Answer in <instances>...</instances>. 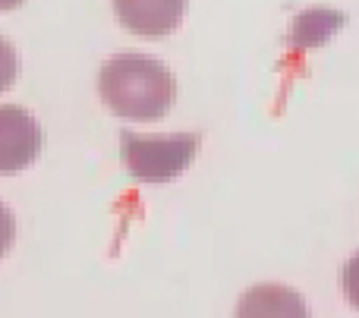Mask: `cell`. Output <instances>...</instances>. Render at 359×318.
Here are the masks:
<instances>
[{
    "instance_id": "52a82bcc",
    "label": "cell",
    "mask_w": 359,
    "mask_h": 318,
    "mask_svg": "<svg viewBox=\"0 0 359 318\" xmlns=\"http://www.w3.org/2000/svg\"><path fill=\"white\" fill-rule=\"evenodd\" d=\"M16 76H19V54L6 38H0V92H6L16 82Z\"/></svg>"
},
{
    "instance_id": "3957f363",
    "label": "cell",
    "mask_w": 359,
    "mask_h": 318,
    "mask_svg": "<svg viewBox=\"0 0 359 318\" xmlns=\"http://www.w3.org/2000/svg\"><path fill=\"white\" fill-rule=\"evenodd\" d=\"M44 132L19 104H0V174H19L38 158Z\"/></svg>"
},
{
    "instance_id": "9c48e42d",
    "label": "cell",
    "mask_w": 359,
    "mask_h": 318,
    "mask_svg": "<svg viewBox=\"0 0 359 318\" xmlns=\"http://www.w3.org/2000/svg\"><path fill=\"white\" fill-rule=\"evenodd\" d=\"M13 240H16V218H13V212L0 202V258L6 256V249L13 246Z\"/></svg>"
},
{
    "instance_id": "5b68a950",
    "label": "cell",
    "mask_w": 359,
    "mask_h": 318,
    "mask_svg": "<svg viewBox=\"0 0 359 318\" xmlns=\"http://www.w3.org/2000/svg\"><path fill=\"white\" fill-rule=\"evenodd\" d=\"M236 318H309V306L293 287L255 284L236 303Z\"/></svg>"
},
{
    "instance_id": "277c9868",
    "label": "cell",
    "mask_w": 359,
    "mask_h": 318,
    "mask_svg": "<svg viewBox=\"0 0 359 318\" xmlns=\"http://www.w3.org/2000/svg\"><path fill=\"white\" fill-rule=\"evenodd\" d=\"M117 19L139 38L170 35L186 16V0H114Z\"/></svg>"
},
{
    "instance_id": "30bf717a",
    "label": "cell",
    "mask_w": 359,
    "mask_h": 318,
    "mask_svg": "<svg viewBox=\"0 0 359 318\" xmlns=\"http://www.w3.org/2000/svg\"><path fill=\"white\" fill-rule=\"evenodd\" d=\"M19 4H22V0H0V13H6V10H16Z\"/></svg>"
},
{
    "instance_id": "ba28073f",
    "label": "cell",
    "mask_w": 359,
    "mask_h": 318,
    "mask_svg": "<svg viewBox=\"0 0 359 318\" xmlns=\"http://www.w3.org/2000/svg\"><path fill=\"white\" fill-rule=\"evenodd\" d=\"M341 287H344V296L350 300V306L359 309V252L344 262V268H341Z\"/></svg>"
},
{
    "instance_id": "8992f818",
    "label": "cell",
    "mask_w": 359,
    "mask_h": 318,
    "mask_svg": "<svg viewBox=\"0 0 359 318\" xmlns=\"http://www.w3.org/2000/svg\"><path fill=\"white\" fill-rule=\"evenodd\" d=\"M344 22L341 13L334 10H309L290 25V38L287 41L297 48H309V44H322L328 41V35Z\"/></svg>"
},
{
    "instance_id": "7a4b0ae2",
    "label": "cell",
    "mask_w": 359,
    "mask_h": 318,
    "mask_svg": "<svg viewBox=\"0 0 359 318\" xmlns=\"http://www.w3.org/2000/svg\"><path fill=\"white\" fill-rule=\"evenodd\" d=\"M198 151V136L174 132V136H139L120 132V155L136 180L142 183H168L180 177L192 164Z\"/></svg>"
},
{
    "instance_id": "6da1fadb",
    "label": "cell",
    "mask_w": 359,
    "mask_h": 318,
    "mask_svg": "<svg viewBox=\"0 0 359 318\" xmlns=\"http://www.w3.org/2000/svg\"><path fill=\"white\" fill-rule=\"evenodd\" d=\"M98 92L117 117L161 120L177 98V79L158 57L126 50L101 67Z\"/></svg>"
}]
</instances>
